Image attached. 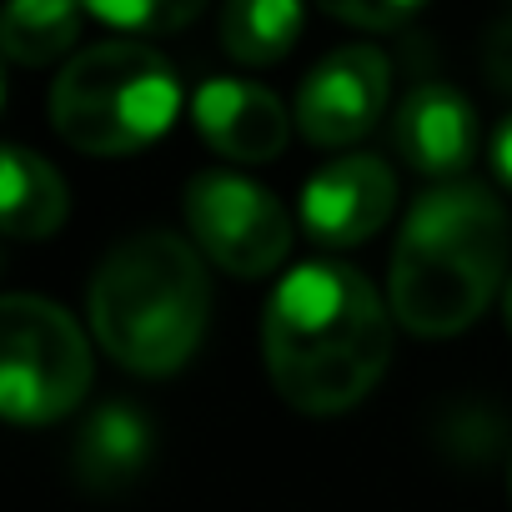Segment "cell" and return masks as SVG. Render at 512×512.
Here are the masks:
<instances>
[{
	"mask_svg": "<svg viewBox=\"0 0 512 512\" xmlns=\"http://www.w3.org/2000/svg\"><path fill=\"white\" fill-rule=\"evenodd\" d=\"M392 302L342 262H307L277 282L262 317L267 377L307 417L352 412L392 362Z\"/></svg>",
	"mask_w": 512,
	"mask_h": 512,
	"instance_id": "6da1fadb",
	"label": "cell"
},
{
	"mask_svg": "<svg viewBox=\"0 0 512 512\" xmlns=\"http://www.w3.org/2000/svg\"><path fill=\"white\" fill-rule=\"evenodd\" d=\"M512 226L492 191L442 181L417 196L392 246L387 302L412 337H457L497 297L507 277Z\"/></svg>",
	"mask_w": 512,
	"mask_h": 512,
	"instance_id": "7a4b0ae2",
	"label": "cell"
},
{
	"mask_svg": "<svg viewBox=\"0 0 512 512\" xmlns=\"http://www.w3.org/2000/svg\"><path fill=\"white\" fill-rule=\"evenodd\" d=\"M211 287L191 241L141 231L91 277V332L101 352L136 377H171L206 337Z\"/></svg>",
	"mask_w": 512,
	"mask_h": 512,
	"instance_id": "3957f363",
	"label": "cell"
},
{
	"mask_svg": "<svg viewBox=\"0 0 512 512\" xmlns=\"http://www.w3.org/2000/svg\"><path fill=\"white\" fill-rule=\"evenodd\" d=\"M181 81L171 61L141 41H96L66 61L51 86V126L71 151L136 156L171 131Z\"/></svg>",
	"mask_w": 512,
	"mask_h": 512,
	"instance_id": "277c9868",
	"label": "cell"
},
{
	"mask_svg": "<svg viewBox=\"0 0 512 512\" xmlns=\"http://www.w3.org/2000/svg\"><path fill=\"white\" fill-rule=\"evenodd\" d=\"M91 387V347L76 317L46 297L0 302V412L21 427L61 422Z\"/></svg>",
	"mask_w": 512,
	"mask_h": 512,
	"instance_id": "5b68a950",
	"label": "cell"
},
{
	"mask_svg": "<svg viewBox=\"0 0 512 512\" xmlns=\"http://www.w3.org/2000/svg\"><path fill=\"white\" fill-rule=\"evenodd\" d=\"M186 231L221 272L246 282L277 272L292 251L287 206L231 171H201L186 181Z\"/></svg>",
	"mask_w": 512,
	"mask_h": 512,
	"instance_id": "8992f818",
	"label": "cell"
},
{
	"mask_svg": "<svg viewBox=\"0 0 512 512\" xmlns=\"http://www.w3.org/2000/svg\"><path fill=\"white\" fill-rule=\"evenodd\" d=\"M387 96L392 61L377 46L352 41L307 71L297 91V126L312 146H352L387 116Z\"/></svg>",
	"mask_w": 512,
	"mask_h": 512,
	"instance_id": "52a82bcc",
	"label": "cell"
},
{
	"mask_svg": "<svg viewBox=\"0 0 512 512\" xmlns=\"http://www.w3.org/2000/svg\"><path fill=\"white\" fill-rule=\"evenodd\" d=\"M397 206V176L382 156H337L302 191V226L317 246L372 241Z\"/></svg>",
	"mask_w": 512,
	"mask_h": 512,
	"instance_id": "ba28073f",
	"label": "cell"
},
{
	"mask_svg": "<svg viewBox=\"0 0 512 512\" xmlns=\"http://www.w3.org/2000/svg\"><path fill=\"white\" fill-rule=\"evenodd\" d=\"M392 146L417 176L452 181L477 156V111L447 81H422L392 116Z\"/></svg>",
	"mask_w": 512,
	"mask_h": 512,
	"instance_id": "9c48e42d",
	"label": "cell"
},
{
	"mask_svg": "<svg viewBox=\"0 0 512 512\" xmlns=\"http://www.w3.org/2000/svg\"><path fill=\"white\" fill-rule=\"evenodd\" d=\"M191 121L216 156L241 161V166L277 161L292 136V116L272 91L251 81H231V76H216L191 96Z\"/></svg>",
	"mask_w": 512,
	"mask_h": 512,
	"instance_id": "30bf717a",
	"label": "cell"
},
{
	"mask_svg": "<svg viewBox=\"0 0 512 512\" xmlns=\"http://www.w3.org/2000/svg\"><path fill=\"white\" fill-rule=\"evenodd\" d=\"M71 211L66 181L51 161H41L26 146H6L0 151V216L16 241H46L61 231Z\"/></svg>",
	"mask_w": 512,
	"mask_h": 512,
	"instance_id": "8fae6325",
	"label": "cell"
},
{
	"mask_svg": "<svg viewBox=\"0 0 512 512\" xmlns=\"http://www.w3.org/2000/svg\"><path fill=\"white\" fill-rule=\"evenodd\" d=\"M302 26V0H226L221 6V46L241 66H277L282 56H292Z\"/></svg>",
	"mask_w": 512,
	"mask_h": 512,
	"instance_id": "7c38bea8",
	"label": "cell"
},
{
	"mask_svg": "<svg viewBox=\"0 0 512 512\" xmlns=\"http://www.w3.org/2000/svg\"><path fill=\"white\" fill-rule=\"evenodd\" d=\"M146 452H151L146 417L136 407L111 402V407H101L86 422V432L76 442V467H81V477L91 487H121V482H131L146 467Z\"/></svg>",
	"mask_w": 512,
	"mask_h": 512,
	"instance_id": "4fadbf2b",
	"label": "cell"
},
{
	"mask_svg": "<svg viewBox=\"0 0 512 512\" xmlns=\"http://www.w3.org/2000/svg\"><path fill=\"white\" fill-rule=\"evenodd\" d=\"M81 11V0H11L6 26H0V51L11 66H51L76 46Z\"/></svg>",
	"mask_w": 512,
	"mask_h": 512,
	"instance_id": "5bb4252c",
	"label": "cell"
},
{
	"mask_svg": "<svg viewBox=\"0 0 512 512\" xmlns=\"http://www.w3.org/2000/svg\"><path fill=\"white\" fill-rule=\"evenodd\" d=\"M81 6L111 26V31H126V36H166V31H181L201 16L206 0H81Z\"/></svg>",
	"mask_w": 512,
	"mask_h": 512,
	"instance_id": "9a60e30c",
	"label": "cell"
},
{
	"mask_svg": "<svg viewBox=\"0 0 512 512\" xmlns=\"http://www.w3.org/2000/svg\"><path fill=\"white\" fill-rule=\"evenodd\" d=\"M422 6L427 0H322L327 16H337L342 26H357V31H397Z\"/></svg>",
	"mask_w": 512,
	"mask_h": 512,
	"instance_id": "2e32d148",
	"label": "cell"
},
{
	"mask_svg": "<svg viewBox=\"0 0 512 512\" xmlns=\"http://www.w3.org/2000/svg\"><path fill=\"white\" fill-rule=\"evenodd\" d=\"M482 66H487V81L497 91H512V21H502L487 46H482Z\"/></svg>",
	"mask_w": 512,
	"mask_h": 512,
	"instance_id": "e0dca14e",
	"label": "cell"
},
{
	"mask_svg": "<svg viewBox=\"0 0 512 512\" xmlns=\"http://www.w3.org/2000/svg\"><path fill=\"white\" fill-rule=\"evenodd\" d=\"M492 171H497V181L512 191V116L497 126V136H492Z\"/></svg>",
	"mask_w": 512,
	"mask_h": 512,
	"instance_id": "ac0fdd59",
	"label": "cell"
},
{
	"mask_svg": "<svg viewBox=\"0 0 512 512\" xmlns=\"http://www.w3.org/2000/svg\"><path fill=\"white\" fill-rule=\"evenodd\" d=\"M502 317H507V332H512V282H507V292H502Z\"/></svg>",
	"mask_w": 512,
	"mask_h": 512,
	"instance_id": "d6986e66",
	"label": "cell"
},
{
	"mask_svg": "<svg viewBox=\"0 0 512 512\" xmlns=\"http://www.w3.org/2000/svg\"><path fill=\"white\" fill-rule=\"evenodd\" d=\"M507 487H512V472H507Z\"/></svg>",
	"mask_w": 512,
	"mask_h": 512,
	"instance_id": "ffe728a7",
	"label": "cell"
}]
</instances>
